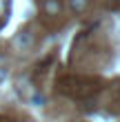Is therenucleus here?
Listing matches in <instances>:
<instances>
[{
	"instance_id": "f257e3e1",
	"label": "nucleus",
	"mask_w": 120,
	"mask_h": 122,
	"mask_svg": "<svg viewBox=\"0 0 120 122\" xmlns=\"http://www.w3.org/2000/svg\"><path fill=\"white\" fill-rule=\"evenodd\" d=\"M42 11H45V16H58L60 0H42Z\"/></svg>"
},
{
	"instance_id": "f03ea898",
	"label": "nucleus",
	"mask_w": 120,
	"mask_h": 122,
	"mask_svg": "<svg viewBox=\"0 0 120 122\" xmlns=\"http://www.w3.org/2000/svg\"><path fill=\"white\" fill-rule=\"evenodd\" d=\"M87 7H89V0H69V9H71L73 13L87 11Z\"/></svg>"
},
{
	"instance_id": "7ed1b4c3",
	"label": "nucleus",
	"mask_w": 120,
	"mask_h": 122,
	"mask_svg": "<svg viewBox=\"0 0 120 122\" xmlns=\"http://www.w3.org/2000/svg\"><path fill=\"white\" fill-rule=\"evenodd\" d=\"M2 78H5V71H2V69H0V80H2Z\"/></svg>"
}]
</instances>
